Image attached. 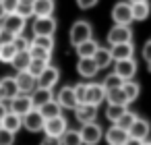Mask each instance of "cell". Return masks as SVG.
Segmentation results:
<instances>
[{"label": "cell", "instance_id": "1", "mask_svg": "<svg viewBox=\"0 0 151 145\" xmlns=\"http://www.w3.org/2000/svg\"><path fill=\"white\" fill-rule=\"evenodd\" d=\"M68 35H70V46H77V44H81V42L93 38V27H91L89 21H83V19H81V21H75V23H73Z\"/></svg>", "mask_w": 151, "mask_h": 145}, {"label": "cell", "instance_id": "2", "mask_svg": "<svg viewBox=\"0 0 151 145\" xmlns=\"http://www.w3.org/2000/svg\"><path fill=\"white\" fill-rule=\"evenodd\" d=\"M79 133H81L83 145H97V143L101 141V137H104V131H101V126H99L95 120L85 122V124H83V128H81Z\"/></svg>", "mask_w": 151, "mask_h": 145}, {"label": "cell", "instance_id": "3", "mask_svg": "<svg viewBox=\"0 0 151 145\" xmlns=\"http://www.w3.org/2000/svg\"><path fill=\"white\" fill-rule=\"evenodd\" d=\"M9 110H11V112H15V114H19V116L23 118L29 110H33L31 95H29V93H17L15 97H11V100H9Z\"/></svg>", "mask_w": 151, "mask_h": 145}, {"label": "cell", "instance_id": "4", "mask_svg": "<svg viewBox=\"0 0 151 145\" xmlns=\"http://www.w3.org/2000/svg\"><path fill=\"white\" fill-rule=\"evenodd\" d=\"M112 21H114V25H130L132 23L130 2H126V0L116 2L114 9H112Z\"/></svg>", "mask_w": 151, "mask_h": 145}, {"label": "cell", "instance_id": "5", "mask_svg": "<svg viewBox=\"0 0 151 145\" xmlns=\"http://www.w3.org/2000/svg\"><path fill=\"white\" fill-rule=\"evenodd\" d=\"M114 73L122 79V81H128L137 75V62L134 58H124V60H114Z\"/></svg>", "mask_w": 151, "mask_h": 145}, {"label": "cell", "instance_id": "6", "mask_svg": "<svg viewBox=\"0 0 151 145\" xmlns=\"http://www.w3.org/2000/svg\"><path fill=\"white\" fill-rule=\"evenodd\" d=\"M21 120H23V126H25L29 133H40V131H44V122H46V118L42 116V112H40L37 108L29 110Z\"/></svg>", "mask_w": 151, "mask_h": 145}, {"label": "cell", "instance_id": "7", "mask_svg": "<svg viewBox=\"0 0 151 145\" xmlns=\"http://www.w3.org/2000/svg\"><path fill=\"white\" fill-rule=\"evenodd\" d=\"M25 19L23 17H19L17 13H9V15H4L2 17V29H6V31H11L13 35H19V33H23L25 31Z\"/></svg>", "mask_w": 151, "mask_h": 145}, {"label": "cell", "instance_id": "8", "mask_svg": "<svg viewBox=\"0 0 151 145\" xmlns=\"http://www.w3.org/2000/svg\"><path fill=\"white\" fill-rule=\"evenodd\" d=\"M73 110H75V118H77L81 124L91 122V120H95V118H97V106H95V104L81 102V104H77Z\"/></svg>", "mask_w": 151, "mask_h": 145}, {"label": "cell", "instance_id": "9", "mask_svg": "<svg viewBox=\"0 0 151 145\" xmlns=\"http://www.w3.org/2000/svg\"><path fill=\"white\" fill-rule=\"evenodd\" d=\"M58 79H60V71H58L56 66L48 64V66L37 75L35 83H37V87H50V89H52V87L58 83Z\"/></svg>", "mask_w": 151, "mask_h": 145}, {"label": "cell", "instance_id": "10", "mask_svg": "<svg viewBox=\"0 0 151 145\" xmlns=\"http://www.w3.org/2000/svg\"><path fill=\"white\" fill-rule=\"evenodd\" d=\"M128 137H132V139H139V141H147V137H149V133H151V124L145 120V118H134V122L128 126Z\"/></svg>", "mask_w": 151, "mask_h": 145}, {"label": "cell", "instance_id": "11", "mask_svg": "<svg viewBox=\"0 0 151 145\" xmlns=\"http://www.w3.org/2000/svg\"><path fill=\"white\" fill-rule=\"evenodd\" d=\"M56 31V21L54 17H35L33 21V35H54Z\"/></svg>", "mask_w": 151, "mask_h": 145}, {"label": "cell", "instance_id": "12", "mask_svg": "<svg viewBox=\"0 0 151 145\" xmlns=\"http://www.w3.org/2000/svg\"><path fill=\"white\" fill-rule=\"evenodd\" d=\"M132 40V31L128 25H114L110 31H108V42L110 46L114 44H124V42H130Z\"/></svg>", "mask_w": 151, "mask_h": 145}, {"label": "cell", "instance_id": "13", "mask_svg": "<svg viewBox=\"0 0 151 145\" xmlns=\"http://www.w3.org/2000/svg\"><path fill=\"white\" fill-rule=\"evenodd\" d=\"M66 128H68V124H66V118H64L62 114H58V116H54V118H48V120L44 122L46 135H52V137H60Z\"/></svg>", "mask_w": 151, "mask_h": 145}, {"label": "cell", "instance_id": "14", "mask_svg": "<svg viewBox=\"0 0 151 145\" xmlns=\"http://www.w3.org/2000/svg\"><path fill=\"white\" fill-rule=\"evenodd\" d=\"M104 100H106V89H104L101 83H89V85L85 87V100H83V102L99 106Z\"/></svg>", "mask_w": 151, "mask_h": 145}, {"label": "cell", "instance_id": "15", "mask_svg": "<svg viewBox=\"0 0 151 145\" xmlns=\"http://www.w3.org/2000/svg\"><path fill=\"white\" fill-rule=\"evenodd\" d=\"M56 102L62 106V110H73V108L79 104V102H77V95H75V87H70V85L62 87V89L58 91Z\"/></svg>", "mask_w": 151, "mask_h": 145}, {"label": "cell", "instance_id": "16", "mask_svg": "<svg viewBox=\"0 0 151 145\" xmlns=\"http://www.w3.org/2000/svg\"><path fill=\"white\" fill-rule=\"evenodd\" d=\"M15 81H17V87H19V93H31L33 89H35V77L33 75H29L27 71H17V77H15Z\"/></svg>", "mask_w": 151, "mask_h": 145}, {"label": "cell", "instance_id": "17", "mask_svg": "<svg viewBox=\"0 0 151 145\" xmlns=\"http://www.w3.org/2000/svg\"><path fill=\"white\" fill-rule=\"evenodd\" d=\"M77 73H79L83 79H93V77L99 73V69H97V64H95L93 58H79V62H77Z\"/></svg>", "mask_w": 151, "mask_h": 145}, {"label": "cell", "instance_id": "18", "mask_svg": "<svg viewBox=\"0 0 151 145\" xmlns=\"http://www.w3.org/2000/svg\"><path fill=\"white\" fill-rule=\"evenodd\" d=\"M128 139V133L124 128H120L118 124H112L108 131H106V141L108 145H124Z\"/></svg>", "mask_w": 151, "mask_h": 145}, {"label": "cell", "instance_id": "19", "mask_svg": "<svg viewBox=\"0 0 151 145\" xmlns=\"http://www.w3.org/2000/svg\"><path fill=\"white\" fill-rule=\"evenodd\" d=\"M110 52H112V58H114V60H124V58H132V54H134V46H132V42L114 44V46L110 48Z\"/></svg>", "mask_w": 151, "mask_h": 145}, {"label": "cell", "instance_id": "20", "mask_svg": "<svg viewBox=\"0 0 151 145\" xmlns=\"http://www.w3.org/2000/svg\"><path fill=\"white\" fill-rule=\"evenodd\" d=\"M33 17H50L54 15L56 2L54 0H33Z\"/></svg>", "mask_w": 151, "mask_h": 145}, {"label": "cell", "instance_id": "21", "mask_svg": "<svg viewBox=\"0 0 151 145\" xmlns=\"http://www.w3.org/2000/svg\"><path fill=\"white\" fill-rule=\"evenodd\" d=\"M29 95H31V104H33V108H40V106H44L46 102H50V100L54 97L50 87H37V85H35V89H33Z\"/></svg>", "mask_w": 151, "mask_h": 145}, {"label": "cell", "instance_id": "22", "mask_svg": "<svg viewBox=\"0 0 151 145\" xmlns=\"http://www.w3.org/2000/svg\"><path fill=\"white\" fill-rule=\"evenodd\" d=\"M91 58L95 60V64H97V69H99V71H101V69H108V66L114 62L110 48H101V46H97V50H95V54H93Z\"/></svg>", "mask_w": 151, "mask_h": 145}, {"label": "cell", "instance_id": "23", "mask_svg": "<svg viewBox=\"0 0 151 145\" xmlns=\"http://www.w3.org/2000/svg\"><path fill=\"white\" fill-rule=\"evenodd\" d=\"M130 13H132V21H145V19L151 15L149 0H143V2H132V4H130Z\"/></svg>", "mask_w": 151, "mask_h": 145}, {"label": "cell", "instance_id": "24", "mask_svg": "<svg viewBox=\"0 0 151 145\" xmlns=\"http://www.w3.org/2000/svg\"><path fill=\"white\" fill-rule=\"evenodd\" d=\"M0 91H2V100H11L19 93V87H17V81L15 77H4L0 79Z\"/></svg>", "mask_w": 151, "mask_h": 145}, {"label": "cell", "instance_id": "25", "mask_svg": "<svg viewBox=\"0 0 151 145\" xmlns=\"http://www.w3.org/2000/svg\"><path fill=\"white\" fill-rule=\"evenodd\" d=\"M97 46H99V44H97L93 38H89V40H85V42L77 44V46H75V50H77V54H79V58H91V56L95 54Z\"/></svg>", "mask_w": 151, "mask_h": 145}, {"label": "cell", "instance_id": "26", "mask_svg": "<svg viewBox=\"0 0 151 145\" xmlns=\"http://www.w3.org/2000/svg\"><path fill=\"white\" fill-rule=\"evenodd\" d=\"M21 126H23V120H21L19 114H15V112L9 110V112L2 116V128H6V131H11V133H17Z\"/></svg>", "mask_w": 151, "mask_h": 145}, {"label": "cell", "instance_id": "27", "mask_svg": "<svg viewBox=\"0 0 151 145\" xmlns=\"http://www.w3.org/2000/svg\"><path fill=\"white\" fill-rule=\"evenodd\" d=\"M37 110L42 112V116H44L46 120H48V118H54V116H58V114H62V106H60L54 97H52L50 102H46L44 106H40Z\"/></svg>", "mask_w": 151, "mask_h": 145}, {"label": "cell", "instance_id": "28", "mask_svg": "<svg viewBox=\"0 0 151 145\" xmlns=\"http://www.w3.org/2000/svg\"><path fill=\"white\" fill-rule=\"evenodd\" d=\"M29 60H31V56H29V52H27V50H17V54L13 56L11 64H13V69H15V71H27Z\"/></svg>", "mask_w": 151, "mask_h": 145}, {"label": "cell", "instance_id": "29", "mask_svg": "<svg viewBox=\"0 0 151 145\" xmlns=\"http://www.w3.org/2000/svg\"><path fill=\"white\" fill-rule=\"evenodd\" d=\"M122 91H124V95H126V102L130 104V102H134V100L139 97V93H141V85L134 83L132 79H128V81L122 83Z\"/></svg>", "mask_w": 151, "mask_h": 145}, {"label": "cell", "instance_id": "30", "mask_svg": "<svg viewBox=\"0 0 151 145\" xmlns=\"http://www.w3.org/2000/svg\"><path fill=\"white\" fill-rule=\"evenodd\" d=\"M60 143H62V145H83V139H81V133H79V131L66 128V131L60 135Z\"/></svg>", "mask_w": 151, "mask_h": 145}, {"label": "cell", "instance_id": "31", "mask_svg": "<svg viewBox=\"0 0 151 145\" xmlns=\"http://www.w3.org/2000/svg\"><path fill=\"white\" fill-rule=\"evenodd\" d=\"M106 100H108V104H124V106H128V102H126V95H124L122 87L108 89V91H106Z\"/></svg>", "mask_w": 151, "mask_h": 145}, {"label": "cell", "instance_id": "32", "mask_svg": "<svg viewBox=\"0 0 151 145\" xmlns=\"http://www.w3.org/2000/svg\"><path fill=\"white\" fill-rule=\"evenodd\" d=\"M27 52H29L31 58H40V60H48V62H50V58H52V50H46V48L35 46V44H29Z\"/></svg>", "mask_w": 151, "mask_h": 145}, {"label": "cell", "instance_id": "33", "mask_svg": "<svg viewBox=\"0 0 151 145\" xmlns=\"http://www.w3.org/2000/svg\"><path fill=\"white\" fill-rule=\"evenodd\" d=\"M126 110V106L124 104H108V108H106V118L114 124L120 116H122V112Z\"/></svg>", "mask_w": 151, "mask_h": 145}, {"label": "cell", "instance_id": "34", "mask_svg": "<svg viewBox=\"0 0 151 145\" xmlns=\"http://www.w3.org/2000/svg\"><path fill=\"white\" fill-rule=\"evenodd\" d=\"M17 54V48H15V44L11 42V44H2L0 46V62H4V64H11V60H13V56Z\"/></svg>", "mask_w": 151, "mask_h": 145}, {"label": "cell", "instance_id": "35", "mask_svg": "<svg viewBox=\"0 0 151 145\" xmlns=\"http://www.w3.org/2000/svg\"><path fill=\"white\" fill-rule=\"evenodd\" d=\"M48 64H50L48 60H40V58H31V60H29V66H27V73H29V75H33V77L37 79V75H40V73H42V71H44V69H46Z\"/></svg>", "mask_w": 151, "mask_h": 145}, {"label": "cell", "instance_id": "36", "mask_svg": "<svg viewBox=\"0 0 151 145\" xmlns=\"http://www.w3.org/2000/svg\"><path fill=\"white\" fill-rule=\"evenodd\" d=\"M134 118H137V114H134V112H130V110L126 108V110L122 112V116H120V118H118V120H116L114 124H118L120 128H124V131H128V126H130V124L134 122Z\"/></svg>", "mask_w": 151, "mask_h": 145}, {"label": "cell", "instance_id": "37", "mask_svg": "<svg viewBox=\"0 0 151 145\" xmlns=\"http://www.w3.org/2000/svg\"><path fill=\"white\" fill-rule=\"evenodd\" d=\"M15 13L27 21V19H31V17H33V4H31V2H21V0H19V4H17Z\"/></svg>", "mask_w": 151, "mask_h": 145}, {"label": "cell", "instance_id": "38", "mask_svg": "<svg viewBox=\"0 0 151 145\" xmlns=\"http://www.w3.org/2000/svg\"><path fill=\"white\" fill-rule=\"evenodd\" d=\"M31 44L42 46V48H46V50H54V38H52V35H33Z\"/></svg>", "mask_w": 151, "mask_h": 145}, {"label": "cell", "instance_id": "39", "mask_svg": "<svg viewBox=\"0 0 151 145\" xmlns=\"http://www.w3.org/2000/svg\"><path fill=\"white\" fill-rule=\"evenodd\" d=\"M122 83H124V81H122V79H120V77L116 75V73H110V75H108V77L104 79V83H101V85H104V89L108 91V89H116V87H122Z\"/></svg>", "mask_w": 151, "mask_h": 145}, {"label": "cell", "instance_id": "40", "mask_svg": "<svg viewBox=\"0 0 151 145\" xmlns=\"http://www.w3.org/2000/svg\"><path fill=\"white\" fill-rule=\"evenodd\" d=\"M13 143H15V133L0 126V145H13Z\"/></svg>", "mask_w": 151, "mask_h": 145}, {"label": "cell", "instance_id": "41", "mask_svg": "<svg viewBox=\"0 0 151 145\" xmlns=\"http://www.w3.org/2000/svg\"><path fill=\"white\" fill-rule=\"evenodd\" d=\"M13 44H15V48H17V50H27V48H29V44H31V40H27V38H23V33H19V35H15Z\"/></svg>", "mask_w": 151, "mask_h": 145}, {"label": "cell", "instance_id": "42", "mask_svg": "<svg viewBox=\"0 0 151 145\" xmlns=\"http://www.w3.org/2000/svg\"><path fill=\"white\" fill-rule=\"evenodd\" d=\"M0 2H2V6H4V13L9 15V13H15L19 0H0Z\"/></svg>", "mask_w": 151, "mask_h": 145}, {"label": "cell", "instance_id": "43", "mask_svg": "<svg viewBox=\"0 0 151 145\" xmlns=\"http://www.w3.org/2000/svg\"><path fill=\"white\" fill-rule=\"evenodd\" d=\"M85 87H87V83H79V85H75V95H77V102H79V104L85 100Z\"/></svg>", "mask_w": 151, "mask_h": 145}, {"label": "cell", "instance_id": "44", "mask_svg": "<svg viewBox=\"0 0 151 145\" xmlns=\"http://www.w3.org/2000/svg\"><path fill=\"white\" fill-rule=\"evenodd\" d=\"M40 145H62L60 143V137H52V135H46L42 141H40Z\"/></svg>", "mask_w": 151, "mask_h": 145}, {"label": "cell", "instance_id": "45", "mask_svg": "<svg viewBox=\"0 0 151 145\" xmlns=\"http://www.w3.org/2000/svg\"><path fill=\"white\" fill-rule=\"evenodd\" d=\"M13 40H15V35H13L11 31H6V29L0 31V46H2V44H11Z\"/></svg>", "mask_w": 151, "mask_h": 145}, {"label": "cell", "instance_id": "46", "mask_svg": "<svg viewBox=\"0 0 151 145\" xmlns=\"http://www.w3.org/2000/svg\"><path fill=\"white\" fill-rule=\"evenodd\" d=\"M141 54H143V60H145V62H151V40H149V42H145V46H143V52H141Z\"/></svg>", "mask_w": 151, "mask_h": 145}, {"label": "cell", "instance_id": "47", "mask_svg": "<svg viewBox=\"0 0 151 145\" xmlns=\"http://www.w3.org/2000/svg\"><path fill=\"white\" fill-rule=\"evenodd\" d=\"M77 4H79V9L87 11V9H93L97 4V0H77Z\"/></svg>", "mask_w": 151, "mask_h": 145}, {"label": "cell", "instance_id": "48", "mask_svg": "<svg viewBox=\"0 0 151 145\" xmlns=\"http://www.w3.org/2000/svg\"><path fill=\"white\" fill-rule=\"evenodd\" d=\"M124 145H143V141H139V139H132V137H128Z\"/></svg>", "mask_w": 151, "mask_h": 145}, {"label": "cell", "instance_id": "49", "mask_svg": "<svg viewBox=\"0 0 151 145\" xmlns=\"http://www.w3.org/2000/svg\"><path fill=\"white\" fill-rule=\"evenodd\" d=\"M4 15H6V13H4V6H2V2H0V21H2Z\"/></svg>", "mask_w": 151, "mask_h": 145}, {"label": "cell", "instance_id": "50", "mask_svg": "<svg viewBox=\"0 0 151 145\" xmlns=\"http://www.w3.org/2000/svg\"><path fill=\"white\" fill-rule=\"evenodd\" d=\"M126 2H130V4H132V2H143V0H126Z\"/></svg>", "mask_w": 151, "mask_h": 145}, {"label": "cell", "instance_id": "51", "mask_svg": "<svg viewBox=\"0 0 151 145\" xmlns=\"http://www.w3.org/2000/svg\"><path fill=\"white\" fill-rule=\"evenodd\" d=\"M143 145H151V141H143Z\"/></svg>", "mask_w": 151, "mask_h": 145}, {"label": "cell", "instance_id": "52", "mask_svg": "<svg viewBox=\"0 0 151 145\" xmlns=\"http://www.w3.org/2000/svg\"><path fill=\"white\" fill-rule=\"evenodd\" d=\"M147 69H149V73H151V62H147Z\"/></svg>", "mask_w": 151, "mask_h": 145}, {"label": "cell", "instance_id": "53", "mask_svg": "<svg viewBox=\"0 0 151 145\" xmlns=\"http://www.w3.org/2000/svg\"><path fill=\"white\" fill-rule=\"evenodd\" d=\"M21 2H33V0H21Z\"/></svg>", "mask_w": 151, "mask_h": 145}, {"label": "cell", "instance_id": "54", "mask_svg": "<svg viewBox=\"0 0 151 145\" xmlns=\"http://www.w3.org/2000/svg\"><path fill=\"white\" fill-rule=\"evenodd\" d=\"M0 126H2V118H0Z\"/></svg>", "mask_w": 151, "mask_h": 145}, {"label": "cell", "instance_id": "55", "mask_svg": "<svg viewBox=\"0 0 151 145\" xmlns=\"http://www.w3.org/2000/svg\"><path fill=\"white\" fill-rule=\"evenodd\" d=\"M0 31H2V25H0Z\"/></svg>", "mask_w": 151, "mask_h": 145}]
</instances>
